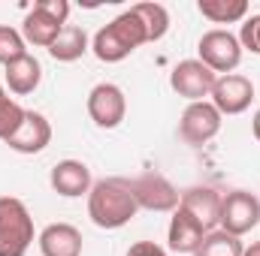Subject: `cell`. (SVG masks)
<instances>
[{
	"label": "cell",
	"mask_w": 260,
	"mask_h": 256,
	"mask_svg": "<svg viewBox=\"0 0 260 256\" xmlns=\"http://www.w3.org/2000/svg\"><path fill=\"white\" fill-rule=\"evenodd\" d=\"M139 205L133 199L127 178H100L88 193V217L100 229H121L136 217Z\"/></svg>",
	"instance_id": "1"
},
{
	"label": "cell",
	"mask_w": 260,
	"mask_h": 256,
	"mask_svg": "<svg viewBox=\"0 0 260 256\" xmlns=\"http://www.w3.org/2000/svg\"><path fill=\"white\" fill-rule=\"evenodd\" d=\"M148 42V30L142 24V18L133 12L130 6L127 12H121L118 18H112L106 27H100L94 33V42H91V52L97 55V61L103 64H118L130 58L139 46Z\"/></svg>",
	"instance_id": "2"
},
{
	"label": "cell",
	"mask_w": 260,
	"mask_h": 256,
	"mask_svg": "<svg viewBox=\"0 0 260 256\" xmlns=\"http://www.w3.org/2000/svg\"><path fill=\"white\" fill-rule=\"evenodd\" d=\"M34 244V217L15 196H0V256H24Z\"/></svg>",
	"instance_id": "3"
},
{
	"label": "cell",
	"mask_w": 260,
	"mask_h": 256,
	"mask_svg": "<svg viewBox=\"0 0 260 256\" xmlns=\"http://www.w3.org/2000/svg\"><path fill=\"white\" fill-rule=\"evenodd\" d=\"M67 15H70V3L67 0H37L34 9L21 21L24 42L40 46V49H52L58 33L67 27Z\"/></svg>",
	"instance_id": "4"
},
{
	"label": "cell",
	"mask_w": 260,
	"mask_h": 256,
	"mask_svg": "<svg viewBox=\"0 0 260 256\" xmlns=\"http://www.w3.org/2000/svg\"><path fill=\"white\" fill-rule=\"evenodd\" d=\"M197 52H200V61L209 66L215 75H218V72L230 75V72L239 66V61H242L239 36H233L230 30H221V27L206 30V33L200 36V42H197Z\"/></svg>",
	"instance_id": "5"
},
{
	"label": "cell",
	"mask_w": 260,
	"mask_h": 256,
	"mask_svg": "<svg viewBox=\"0 0 260 256\" xmlns=\"http://www.w3.org/2000/svg\"><path fill=\"white\" fill-rule=\"evenodd\" d=\"M260 223V199L248 190H230L221 202V232L242 238Z\"/></svg>",
	"instance_id": "6"
},
{
	"label": "cell",
	"mask_w": 260,
	"mask_h": 256,
	"mask_svg": "<svg viewBox=\"0 0 260 256\" xmlns=\"http://www.w3.org/2000/svg\"><path fill=\"white\" fill-rule=\"evenodd\" d=\"M215 81H218V75L203 64L200 58L182 61V64L173 66V72H170V88L179 97H185L188 103H203L206 97H212Z\"/></svg>",
	"instance_id": "7"
},
{
	"label": "cell",
	"mask_w": 260,
	"mask_h": 256,
	"mask_svg": "<svg viewBox=\"0 0 260 256\" xmlns=\"http://www.w3.org/2000/svg\"><path fill=\"white\" fill-rule=\"evenodd\" d=\"M130 190H133V199H136L139 208L157 211V214L176 211L179 208V199H182V193L176 190L160 172H142L139 178L130 181Z\"/></svg>",
	"instance_id": "8"
},
{
	"label": "cell",
	"mask_w": 260,
	"mask_h": 256,
	"mask_svg": "<svg viewBox=\"0 0 260 256\" xmlns=\"http://www.w3.org/2000/svg\"><path fill=\"white\" fill-rule=\"evenodd\" d=\"M88 115L91 121L100 130H115L124 115H127V100H124V91L112 81H100L91 88L88 94Z\"/></svg>",
	"instance_id": "9"
},
{
	"label": "cell",
	"mask_w": 260,
	"mask_h": 256,
	"mask_svg": "<svg viewBox=\"0 0 260 256\" xmlns=\"http://www.w3.org/2000/svg\"><path fill=\"white\" fill-rule=\"evenodd\" d=\"M221 130V112L212 106V103H191L185 112H182V121H179V139L191 148H200L206 142H212Z\"/></svg>",
	"instance_id": "10"
},
{
	"label": "cell",
	"mask_w": 260,
	"mask_h": 256,
	"mask_svg": "<svg viewBox=\"0 0 260 256\" xmlns=\"http://www.w3.org/2000/svg\"><path fill=\"white\" fill-rule=\"evenodd\" d=\"M254 100V84L248 75L230 72V75H218L215 88H212V106L224 115H242Z\"/></svg>",
	"instance_id": "11"
},
{
	"label": "cell",
	"mask_w": 260,
	"mask_h": 256,
	"mask_svg": "<svg viewBox=\"0 0 260 256\" xmlns=\"http://www.w3.org/2000/svg\"><path fill=\"white\" fill-rule=\"evenodd\" d=\"M49 142H52V124L40 112H24L21 127L6 139V145L15 154H40L49 148Z\"/></svg>",
	"instance_id": "12"
},
{
	"label": "cell",
	"mask_w": 260,
	"mask_h": 256,
	"mask_svg": "<svg viewBox=\"0 0 260 256\" xmlns=\"http://www.w3.org/2000/svg\"><path fill=\"white\" fill-rule=\"evenodd\" d=\"M221 202H224V196L215 187H191L182 193L179 208H185L191 217H197L206 232H215V226L221 220Z\"/></svg>",
	"instance_id": "13"
},
{
	"label": "cell",
	"mask_w": 260,
	"mask_h": 256,
	"mask_svg": "<svg viewBox=\"0 0 260 256\" xmlns=\"http://www.w3.org/2000/svg\"><path fill=\"white\" fill-rule=\"evenodd\" d=\"M52 190L64 199H76L82 193H91L94 181H91V169L82 163V160H61L52 166Z\"/></svg>",
	"instance_id": "14"
},
{
	"label": "cell",
	"mask_w": 260,
	"mask_h": 256,
	"mask_svg": "<svg viewBox=\"0 0 260 256\" xmlns=\"http://www.w3.org/2000/svg\"><path fill=\"white\" fill-rule=\"evenodd\" d=\"M206 235H209V232L203 229V223H200L197 217H191L185 208H176V211H173L170 235H167L173 253H197V247L203 244Z\"/></svg>",
	"instance_id": "15"
},
{
	"label": "cell",
	"mask_w": 260,
	"mask_h": 256,
	"mask_svg": "<svg viewBox=\"0 0 260 256\" xmlns=\"http://www.w3.org/2000/svg\"><path fill=\"white\" fill-rule=\"evenodd\" d=\"M37 241L43 256H82V232L73 223H49Z\"/></svg>",
	"instance_id": "16"
},
{
	"label": "cell",
	"mask_w": 260,
	"mask_h": 256,
	"mask_svg": "<svg viewBox=\"0 0 260 256\" xmlns=\"http://www.w3.org/2000/svg\"><path fill=\"white\" fill-rule=\"evenodd\" d=\"M40 81H43V66H40V61L34 55H24L15 64L6 66V88L12 94H18V97L34 94L40 88Z\"/></svg>",
	"instance_id": "17"
},
{
	"label": "cell",
	"mask_w": 260,
	"mask_h": 256,
	"mask_svg": "<svg viewBox=\"0 0 260 256\" xmlns=\"http://www.w3.org/2000/svg\"><path fill=\"white\" fill-rule=\"evenodd\" d=\"M85 52H88V33H85V27H79V24H67L64 30L58 33V39L52 42V49H49V55H52L55 61H61V64L79 61Z\"/></svg>",
	"instance_id": "18"
},
{
	"label": "cell",
	"mask_w": 260,
	"mask_h": 256,
	"mask_svg": "<svg viewBox=\"0 0 260 256\" xmlns=\"http://www.w3.org/2000/svg\"><path fill=\"white\" fill-rule=\"evenodd\" d=\"M197 9L215 24H236L248 15V0H200Z\"/></svg>",
	"instance_id": "19"
},
{
	"label": "cell",
	"mask_w": 260,
	"mask_h": 256,
	"mask_svg": "<svg viewBox=\"0 0 260 256\" xmlns=\"http://www.w3.org/2000/svg\"><path fill=\"white\" fill-rule=\"evenodd\" d=\"M133 12L142 18V24L148 30V42L164 39V33L170 30V12H167L164 3H136Z\"/></svg>",
	"instance_id": "20"
},
{
	"label": "cell",
	"mask_w": 260,
	"mask_h": 256,
	"mask_svg": "<svg viewBox=\"0 0 260 256\" xmlns=\"http://www.w3.org/2000/svg\"><path fill=\"white\" fill-rule=\"evenodd\" d=\"M242 241L236 238V235H227V232H221V229H215V232H209L206 238H203V244L197 247L194 256H242Z\"/></svg>",
	"instance_id": "21"
},
{
	"label": "cell",
	"mask_w": 260,
	"mask_h": 256,
	"mask_svg": "<svg viewBox=\"0 0 260 256\" xmlns=\"http://www.w3.org/2000/svg\"><path fill=\"white\" fill-rule=\"evenodd\" d=\"M24 55H27V42H24V36H21L15 27L0 24V64L9 66V64H15L18 58H24Z\"/></svg>",
	"instance_id": "22"
},
{
	"label": "cell",
	"mask_w": 260,
	"mask_h": 256,
	"mask_svg": "<svg viewBox=\"0 0 260 256\" xmlns=\"http://www.w3.org/2000/svg\"><path fill=\"white\" fill-rule=\"evenodd\" d=\"M24 112H27V109H21L15 100H9V97H3V100H0V142H6L15 130L21 127Z\"/></svg>",
	"instance_id": "23"
},
{
	"label": "cell",
	"mask_w": 260,
	"mask_h": 256,
	"mask_svg": "<svg viewBox=\"0 0 260 256\" xmlns=\"http://www.w3.org/2000/svg\"><path fill=\"white\" fill-rule=\"evenodd\" d=\"M239 46L248 49L251 55H260V15L245 18V24L239 30Z\"/></svg>",
	"instance_id": "24"
},
{
	"label": "cell",
	"mask_w": 260,
	"mask_h": 256,
	"mask_svg": "<svg viewBox=\"0 0 260 256\" xmlns=\"http://www.w3.org/2000/svg\"><path fill=\"white\" fill-rule=\"evenodd\" d=\"M127 256H167V250L154 241H136V244H130Z\"/></svg>",
	"instance_id": "25"
},
{
	"label": "cell",
	"mask_w": 260,
	"mask_h": 256,
	"mask_svg": "<svg viewBox=\"0 0 260 256\" xmlns=\"http://www.w3.org/2000/svg\"><path fill=\"white\" fill-rule=\"evenodd\" d=\"M251 130H254V139L260 142V109L254 112V118H251Z\"/></svg>",
	"instance_id": "26"
},
{
	"label": "cell",
	"mask_w": 260,
	"mask_h": 256,
	"mask_svg": "<svg viewBox=\"0 0 260 256\" xmlns=\"http://www.w3.org/2000/svg\"><path fill=\"white\" fill-rule=\"evenodd\" d=\"M242 256H260V241H254L251 247H245V250H242Z\"/></svg>",
	"instance_id": "27"
},
{
	"label": "cell",
	"mask_w": 260,
	"mask_h": 256,
	"mask_svg": "<svg viewBox=\"0 0 260 256\" xmlns=\"http://www.w3.org/2000/svg\"><path fill=\"white\" fill-rule=\"evenodd\" d=\"M3 97H6V94H3V84H0V100H3Z\"/></svg>",
	"instance_id": "28"
}]
</instances>
